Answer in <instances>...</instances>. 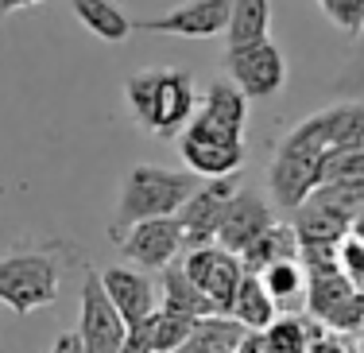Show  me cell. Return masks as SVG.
Instances as JSON below:
<instances>
[{"instance_id":"obj_7","label":"cell","mask_w":364,"mask_h":353,"mask_svg":"<svg viewBox=\"0 0 364 353\" xmlns=\"http://www.w3.org/2000/svg\"><path fill=\"white\" fill-rule=\"evenodd\" d=\"M240 183L237 175H221V179H202L198 191L182 202V210L175 214L178 226H182V253L198 245H213L218 241V229H221V218L229 210V202L237 198Z\"/></svg>"},{"instance_id":"obj_10","label":"cell","mask_w":364,"mask_h":353,"mask_svg":"<svg viewBox=\"0 0 364 353\" xmlns=\"http://www.w3.org/2000/svg\"><path fill=\"white\" fill-rule=\"evenodd\" d=\"M287 140L302 144V148L314 152H337V148H353V144H364V105L360 101H341V105H329L310 113L306 120L287 132Z\"/></svg>"},{"instance_id":"obj_23","label":"cell","mask_w":364,"mask_h":353,"mask_svg":"<svg viewBox=\"0 0 364 353\" xmlns=\"http://www.w3.org/2000/svg\"><path fill=\"white\" fill-rule=\"evenodd\" d=\"M322 183L326 186H349V191H364V144L326 152V159H322ZM322 183H318V186H322Z\"/></svg>"},{"instance_id":"obj_5","label":"cell","mask_w":364,"mask_h":353,"mask_svg":"<svg viewBox=\"0 0 364 353\" xmlns=\"http://www.w3.org/2000/svg\"><path fill=\"white\" fill-rule=\"evenodd\" d=\"M306 303L318 322L333 330H357L364 322V288L349 280L337 260H314L306 275Z\"/></svg>"},{"instance_id":"obj_11","label":"cell","mask_w":364,"mask_h":353,"mask_svg":"<svg viewBox=\"0 0 364 353\" xmlns=\"http://www.w3.org/2000/svg\"><path fill=\"white\" fill-rule=\"evenodd\" d=\"M77 338L85 353H117L128 338V322L105 295L101 272H90L82 283V315H77Z\"/></svg>"},{"instance_id":"obj_29","label":"cell","mask_w":364,"mask_h":353,"mask_svg":"<svg viewBox=\"0 0 364 353\" xmlns=\"http://www.w3.org/2000/svg\"><path fill=\"white\" fill-rule=\"evenodd\" d=\"M31 4H43V0H0V20L12 12H20V8H31Z\"/></svg>"},{"instance_id":"obj_27","label":"cell","mask_w":364,"mask_h":353,"mask_svg":"<svg viewBox=\"0 0 364 353\" xmlns=\"http://www.w3.org/2000/svg\"><path fill=\"white\" fill-rule=\"evenodd\" d=\"M50 353H85V346H82V338H77V330H70V334H58Z\"/></svg>"},{"instance_id":"obj_4","label":"cell","mask_w":364,"mask_h":353,"mask_svg":"<svg viewBox=\"0 0 364 353\" xmlns=\"http://www.w3.org/2000/svg\"><path fill=\"white\" fill-rule=\"evenodd\" d=\"M178 156L186 163V171H194L198 179H221V175H237L245 167L248 152H245V132L218 125V120L202 117L194 109V117L186 120V128L175 136Z\"/></svg>"},{"instance_id":"obj_16","label":"cell","mask_w":364,"mask_h":353,"mask_svg":"<svg viewBox=\"0 0 364 353\" xmlns=\"http://www.w3.org/2000/svg\"><path fill=\"white\" fill-rule=\"evenodd\" d=\"M198 113L218 120V125H225V128H232V132H245L248 128V98L232 78H225V82H213L210 90L202 93Z\"/></svg>"},{"instance_id":"obj_3","label":"cell","mask_w":364,"mask_h":353,"mask_svg":"<svg viewBox=\"0 0 364 353\" xmlns=\"http://www.w3.org/2000/svg\"><path fill=\"white\" fill-rule=\"evenodd\" d=\"M202 179L194 171H171V167H151V163H136L120 183L117 198V218H112L109 233L136 226L147 218H175L190 194L198 191Z\"/></svg>"},{"instance_id":"obj_22","label":"cell","mask_w":364,"mask_h":353,"mask_svg":"<svg viewBox=\"0 0 364 353\" xmlns=\"http://www.w3.org/2000/svg\"><path fill=\"white\" fill-rule=\"evenodd\" d=\"M267 28H272V4L267 0H232L229 12V47H245V43L267 39Z\"/></svg>"},{"instance_id":"obj_15","label":"cell","mask_w":364,"mask_h":353,"mask_svg":"<svg viewBox=\"0 0 364 353\" xmlns=\"http://www.w3.org/2000/svg\"><path fill=\"white\" fill-rule=\"evenodd\" d=\"M101 283H105V295L112 299V307L120 311L128 326L144 322L147 315L155 311V288H151V275L136 272V268H105L101 272Z\"/></svg>"},{"instance_id":"obj_2","label":"cell","mask_w":364,"mask_h":353,"mask_svg":"<svg viewBox=\"0 0 364 353\" xmlns=\"http://www.w3.org/2000/svg\"><path fill=\"white\" fill-rule=\"evenodd\" d=\"M63 241H47V245H12L0 256V303L12 315H36L58 299L66 275L63 260Z\"/></svg>"},{"instance_id":"obj_12","label":"cell","mask_w":364,"mask_h":353,"mask_svg":"<svg viewBox=\"0 0 364 353\" xmlns=\"http://www.w3.org/2000/svg\"><path fill=\"white\" fill-rule=\"evenodd\" d=\"M186 275L213 299L218 315H229L232 311V299H237V288H240V275H245V264H240L237 253H229L225 245H198L186 253L182 260Z\"/></svg>"},{"instance_id":"obj_21","label":"cell","mask_w":364,"mask_h":353,"mask_svg":"<svg viewBox=\"0 0 364 353\" xmlns=\"http://www.w3.org/2000/svg\"><path fill=\"white\" fill-rule=\"evenodd\" d=\"M264 280L267 295L275 299V307H299L302 295H306V272H302L299 256H287V260H272L267 268L256 272Z\"/></svg>"},{"instance_id":"obj_14","label":"cell","mask_w":364,"mask_h":353,"mask_svg":"<svg viewBox=\"0 0 364 353\" xmlns=\"http://www.w3.org/2000/svg\"><path fill=\"white\" fill-rule=\"evenodd\" d=\"M272 226H275V210L256 191H245V186H240L237 198L229 202V210H225V218H221L218 245H225L237 256H245Z\"/></svg>"},{"instance_id":"obj_30","label":"cell","mask_w":364,"mask_h":353,"mask_svg":"<svg viewBox=\"0 0 364 353\" xmlns=\"http://www.w3.org/2000/svg\"><path fill=\"white\" fill-rule=\"evenodd\" d=\"M360 36H364V31H360Z\"/></svg>"},{"instance_id":"obj_9","label":"cell","mask_w":364,"mask_h":353,"mask_svg":"<svg viewBox=\"0 0 364 353\" xmlns=\"http://www.w3.org/2000/svg\"><path fill=\"white\" fill-rule=\"evenodd\" d=\"M109 237L120 248L124 260H132L136 268H151V272H163L182 253L178 218H147V221H136V226L120 229V233H109Z\"/></svg>"},{"instance_id":"obj_20","label":"cell","mask_w":364,"mask_h":353,"mask_svg":"<svg viewBox=\"0 0 364 353\" xmlns=\"http://www.w3.org/2000/svg\"><path fill=\"white\" fill-rule=\"evenodd\" d=\"M70 8H74L77 20H82V28L90 31V36L105 39V43H124L136 31L132 20H128L112 0H70Z\"/></svg>"},{"instance_id":"obj_17","label":"cell","mask_w":364,"mask_h":353,"mask_svg":"<svg viewBox=\"0 0 364 353\" xmlns=\"http://www.w3.org/2000/svg\"><path fill=\"white\" fill-rule=\"evenodd\" d=\"M275 299L267 295L264 280H259L256 272H245L240 275V288H237V299H232V311L229 318H237L245 330H267V326L275 322Z\"/></svg>"},{"instance_id":"obj_8","label":"cell","mask_w":364,"mask_h":353,"mask_svg":"<svg viewBox=\"0 0 364 353\" xmlns=\"http://www.w3.org/2000/svg\"><path fill=\"white\" fill-rule=\"evenodd\" d=\"M322 152L314 148H302L283 136L279 148H275V159H272V171H267V183H272V194H275V206L279 210L294 214L310 194L318 191L322 183Z\"/></svg>"},{"instance_id":"obj_24","label":"cell","mask_w":364,"mask_h":353,"mask_svg":"<svg viewBox=\"0 0 364 353\" xmlns=\"http://www.w3.org/2000/svg\"><path fill=\"white\" fill-rule=\"evenodd\" d=\"M198 318L190 315H178V311H167V307H155L151 315V342H155V353H175L182 342L194 334Z\"/></svg>"},{"instance_id":"obj_6","label":"cell","mask_w":364,"mask_h":353,"mask_svg":"<svg viewBox=\"0 0 364 353\" xmlns=\"http://www.w3.org/2000/svg\"><path fill=\"white\" fill-rule=\"evenodd\" d=\"M225 70L245 90L248 101H267L287 82V58H283L279 43L256 39V43H245V47L225 51Z\"/></svg>"},{"instance_id":"obj_13","label":"cell","mask_w":364,"mask_h":353,"mask_svg":"<svg viewBox=\"0 0 364 353\" xmlns=\"http://www.w3.org/2000/svg\"><path fill=\"white\" fill-rule=\"evenodd\" d=\"M229 12H232V0H190V4H178L167 16H155V20H132V28L151 31V36L213 39L221 31H229Z\"/></svg>"},{"instance_id":"obj_28","label":"cell","mask_w":364,"mask_h":353,"mask_svg":"<svg viewBox=\"0 0 364 353\" xmlns=\"http://www.w3.org/2000/svg\"><path fill=\"white\" fill-rule=\"evenodd\" d=\"M237 353H267V346H264V330H245V338H240Z\"/></svg>"},{"instance_id":"obj_19","label":"cell","mask_w":364,"mask_h":353,"mask_svg":"<svg viewBox=\"0 0 364 353\" xmlns=\"http://www.w3.org/2000/svg\"><path fill=\"white\" fill-rule=\"evenodd\" d=\"M240 338H245V326L229 315H210L198 318L194 334L175 349V353H237Z\"/></svg>"},{"instance_id":"obj_18","label":"cell","mask_w":364,"mask_h":353,"mask_svg":"<svg viewBox=\"0 0 364 353\" xmlns=\"http://www.w3.org/2000/svg\"><path fill=\"white\" fill-rule=\"evenodd\" d=\"M163 307H167V311H178V315H190V318L218 315L213 299L205 295L194 280H190L186 268H175V264L163 268Z\"/></svg>"},{"instance_id":"obj_25","label":"cell","mask_w":364,"mask_h":353,"mask_svg":"<svg viewBox=\"0 0 364 353\" xmlns=\"http://www.w3.org/2000/svg\"><path fill=\"white\" fill-rule=\"evenodd\" d=\"M264 346L267 353H310V338L299 318H275L264 330Z\"/></svg>"},{"instance_id":"obj_26","label":"cell","mask_w":364,"mask_h":353,"mask_svg":"<svg viewBox=\"0 0 364 353\" xmlns=\"http://www.w3.org/2000/svg\"><path fill=\"white\" fill-rule=\"evenodd\" d=\"M322 12L329 16V23L349 36H360L364 31V0H318Z\"/></svg>"},{"instance_id":"obj_1","label":"cell","mask_w":364,"mask_h":353,"mask_svg":"<svg viewBox=\"0 0 364 353\" xmlns=\"http://www.w3.org/2000/svg\"><path fill=\"white\" fill-rule=\"evenodd\" d=\"M124 101L147 136L175 140L198 109L194 74L178 66H144L124 82Z\"/></svg>"}]
</instances>
